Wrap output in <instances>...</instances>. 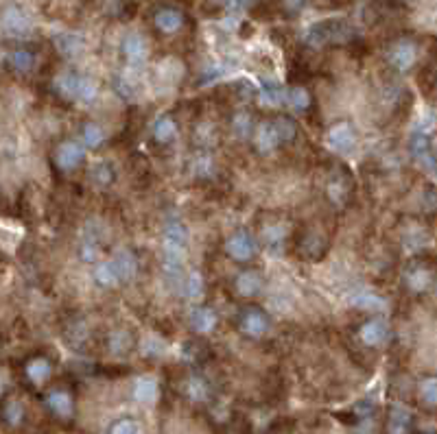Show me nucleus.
Returning <instances> with one entry per match:
<instances>
[{"mask_svg": "<svg viewBox=\"0 0 437 434\" xmlns=\"http://www.w3.org/2000/svg\"><path fill=\"white\" fill-rule=\"evenodd\" d=\"M90 182L96 188H110V186H114V182H116V168H114V164L108 162V160L96 162L90 168Z\"/></svg>", "mask_w": 437, "mask_h": 434, "instance_id": "nucleus-32", "label": "nucleus"}, {"mask_svg": "<svg viewBox=\"0 0 437 434\" xmlns=\"http://www.w3.org/2000/svg\"><path fill=\"white\" fill-rule=\"evenodd\" d=\"M79 134H81V144L90 151H96L106 144V131H103V127L98 122H92V120L84 122Z\"/></svg>", "mask_w": 437, "mask_h": 434, "instance_id": "nucleus-34", "label": "nucleus"}, {"mask_svg": "<svg viewBox=\"0 0 437 434\" xmlns=\"http://www.w3.org/2000/svg\"><path fill=\"white\" fill-rule=\"evenodd\" d=\"M44 406L46 411L50 413V417H55L57 421L62 423H68L74 419V413H76V404H74V395L64 389V387H55L50 389L46 395H44Z\"/></svg>", "mask_w": 437, "mask_h": 434, "instance_id": "nucleus-9", "label": "nucleus"}, {"mask_svg": "<svg viewBox=\"0 0 437 434\" xmlns=\"http://www.w3.org/2000/svg\"><path fill=\"white\" fill-rule=\"evenodd\" d=\"M225 253L234 262L247 264L256 258V253H259V242H256V238L251 236V232H247V229H237V232H232L225 240Z\"/></svg>", "mask_w": 437, "mask_h": 434, "instance_id": "nucleus-8", "label": "nucleus"}, {"mask_svg": "<svg viewBox=\"0 0 437 434\" xmlns=\"http://www.w3.org/2000/svg\"><path fill=\"white\" fill-rule=\"evenodd\" d=\"M79 255H81L84 262H96V260H101V255H103V247L98 245L96 238H90V236H88V238L81 240Z\"/></svg>", "mask_w": 437, "mask_h": 434, "instance_id": "nucleus-44", "label": "nucleus"}, {"mask_svg": "<svg viewBox=\"0 0 437 434\" xmlns=\"http://www.w3.org/2000/svg\"><path fill=\"white\" fill-rule=\"evenodd\" d=\"M203 288H205V282H203V275L199 271H193V273L186 275V279H184V295L188 299H201Z\"/></svg>", "mask_w": 437, "mask_h": 434, "instance_id": "nucleus-41", "label": "nucleus"}, {"mask_svg": "<svg viewBox=\"0 0 437 434\" xmlns=\"http://www.w3.org/2000/svg\"><path fill=\"white\" fill-rule=\"evenodd\" d=\"M64 336H66V341H68L70 347L81 349V347L86 345L88 336H90V329H88L86 321H72L70 325H66Z\"/></svg>", "mask_w": 437, "mask_h": 434, "instance_id": "nucleus-37", "label": "nucleus"}, {"mask_svg": "<svg viewBox=\"0 0 437 434\" xmlns=\"http://www.w3.org/2000/svg\"><path fill=\"white\" fill-rule=\"evenodd\" d=\"M437 387H435V377H424L420 385H418V395H420V401L422 406H426L429 411L435 408V401H437Z\"/></svg>", "mask_w": 437, "mask_h": 434, "instance_id": "nucleus-42", "label": "nucleus"}, {"mask_svg": "<svg viewBox=\"0 0 437 434\" xmlns=\"http://www.w3.org/2000/svg\"><path fill=\"white\" fill-rule=\"evenodd\" d=\"M328 249H330V240L315 227H306L297 236V255L302 260H308V262L324 260Z\"/></svg>", "mask_w": 437, "mask_h": 434, "instance_id": "nucleus-7", "label": "nucleus"}, {"mask_svg": "<svg viewBox=\"0 0 437 434\" xmlns=\"http://www.w3.org/2000/svg\"><path fill=\"white\" fill-rule=\"evenodd\" d=\"M184 24H186V16L182 9H177V7H158L156 11H153V27H156L158 33L162 35H175L184 29Z\"/></svg>", "mask_w": 437, "mask_h": 434, "instance_id": "nucleus-13", "label": "nucleus"}, {"mask_svg": "<svg viewBox=\"0 0 437 434\" xmlns=\"http://www.w3.org/2000/svg\"><path fill=\"white\" fill-rule=\"evenodd\" d=\"M356 303L361 305L363 310H368V305H376V310L382 305V301H380L378 297H374V295H361V297L356 299Z\"/></svg>", "mask_w": 437, "mask_h": 434, "instance_id": "nucleus-48", "label": "nucleus"}, {"mask_svg": "<svg viewBox=\"0 0 437 434\" xmlns=\"http://www.w3.org/2000/svg\"><path fill=\"white\" fill-rule=\"evenodd\" d=\"M158 393H160V389H158V382L153 380V377H140V380H136V385H134V397H136V401H140V404H153L158 399Z\"/></svg>", "mask_w": 437, "mask_h": 434, "instance_id": "nucleus-36", "label": "nucleus"}, {"mask_svg": "<svg viewBox=\"0 0 437 434\" xmlns=\"http://www.w3.org/2000/svg\"><path fill=\"white\" fill-rule=\"evenodd\" d=\"M182 395L193 401V404H205V401H210L212 397V387H210V382L208 377H203L201 373H188L182 382Z\"/></svg>", "mask_w": 437, "mask_h": 434, "instance_id": "nucleus-16", "label": "nucleus"}, {"mask_svg": "<svg viewBox=\"0 0 437 434\" xmlns=\"http://www.w3.org/2000/svg\"><path fill=\"white\" fill-rule=\"evenodd\" d=\"M0 423L9 430H20L27 423V406L22 404V399L9 395L0 401Z\"/></svg>", "mask_w": 437, "mask_h": 434, "instance_id": "nucleus-14", "label": "nucleus"}, {"mask_svg": "<svg viewBox=\"0 0 437 434\" xmlns=\"http://www.w3.org/2000/svg\"><path fill=\"white\" fill-rule=\"evenodd\" d=\"M7 66L16 74H29L35 68V50L29 46H18L7 55Z\"/></svg>", "mask_w": 437, "mask_h": 434, "instance_id": "nucleus-26", "label": "nucleus"}, {"mask_svg": "<svg viewBox=\"0 0 437 434\" xmlns=\"http://www.w3.org/2000/svg\"><path fill=\"white\" fill-rule=\"evenodd\" d=\"M311 0H280V7L285 9L289 16H297Z\"/></svg>", "mask_w": 437, "mask_h": 434, "instance_id": "nucleus-47", "label": "nucleus"}, {"mask_svg": "<svg viewBox=\"0 0 437 434\" xmlns=\"http://www.w3.org/2000/svg\"><path fill=\"white\" fill-rule=\"evenodd\" d=\"M151 138L158 146H169L175 138H177V122L171 114L160 116L156 122H153V129H151Z\"/></svg>", "mask_w": 437, "mask_h": 434, "instance_id": "nucleus-27", "label": "nucleus"}, {"mask_svg": "<svg viewBox=\"0 0 437 434\" xmlns=\"http://www.w3.org/2000/svg\"><path fill=\"white\" fill-rule=\"evenodd\" d=\"M374 413H376L374 401H370V399H361V401H356V404L352 406V417H354L352 421H354V423L368 421V419L374 417Z\"/></svg>", "mask_w": 437, "mask_h": 434, "instance_id": "nucleus-46", "label": "nucleus"}, {"mask_svg": "<svg viewBox=\"0 0 437 434\" xmlns=\"http://www.w3.org/2000/svg\"><path fill=\"white\" fill-rule=\"evenodd\" d=\"M229 129H232V134L239 138V140H251V134L256 129V120L251 116V112L247 110H239L232 120H229Z\"/></svg>", "mask_w": 437, "mask_h": 434, "instance_id": "nucleus-33", "label": "nucleus"}, {"mask_svg": "<svg viewBox=\"0 0 437 434\" xmlns=\"http://www.w3.org/2000/svg\"><path fill=\"white\" fill-rule=\"evenodd\" d=\"M263 288H265V279H263L261 271H256V269H243L234 277V293L243 299L259 297L263 293Z\"/></svg>", "mask_w": 437, "mask_h": 434, "instance_id": "nucleus-17", "label": "nucleus"}, {"mask_svg": "<svg viewBox=\"0 0 437 434\" xmlns=\"http://www.w3.org/2000/svg\"><path fill=\"white\" fill-rule=\"evenodd\" d=\"M86 162V146L76 140H62L53 148V164L59 172H72Z\"/></svg>", "mask_w": 437, "mask_h": 434, "instance_id": "nucleus-10", "label": "nucleus"}, {"mask_svg": "<svg viewBox=\"0 0 437 434\" xmlns=\"http://www.w3.org/2000/svg\"><path fill=\"white\" fill-rule=\"evenodd\" d=\"M435 142H433V136H429L426 131H416L409 140V151L411 156H414L422 166H426V170L433 172L435 168Z\"/></svg>", "mask_w": 437, "mask_h": 434, "instance_id": "nucleus-18", "label": "nucleus"}, {"mask_svg": "<svg viewBox=\"0 0 437 434\" xmlns=\"http://www.w3.org/2000/svg\"><path fill=\"white\" fill-rule=\"evenodd\" d=\"M261 3V0H234V7H256V5H259Z\"/></svg>", "mask_w": 437, "mask_h": 434, "instance_id": "nucleus-49", "label": "nucleus"}, {"mask_svg": "<svg viewBox=\"0 0 437 434\" xmlns=\"http://www.w3.org/2000/svg\"><path fill=\"white\" fill-rule=\"evenodd\" d=\"M358 339H361V343L370 349H378L382 347L385 343H387L390 339V325L387 321L382 319H368L361 327H358Z\"/></svg>", "mask_w": 437, "mask_h": 434, "instance_id": "nucleus-15", "label": "nucleus"}, {"mask_svg": "<svg viewBox=\"0 0 437 434\" xmlns=\"http://www.w3.org/2000/svg\"><path fill=\"white\" fill-rule=\"evenodd\" d=\"M237 327L239 332L245 336V339H251V341H261L269 334L271 329V319L265 310L256 308V305H249V308H243L239 312V319H237Z\"/></svg>", "mask_w": 437, "mask_h": 434, "instance_id": "nucleus-6", "label": "nucleus"}, {"mask_svg": "<svg viewBox=\"0 0 437 434\" xmlns=\"http://www.w3.org/2000/svg\"><path fill=\"white\" fill-rule=\"evenodd\" d=\"M3 29L9 33V35H27L29 29H31V22L27 18V13H24L22 9L18 7H9L5 13H3Z\"/></svg>", "mask_w": 437, "mask_h": 434, "instance_id": "nucleus-28", "label": "nucleus"}, {"mask_svg": "<svg viewBox=\"0 0 437 434\" xmlns=\"http://www.w3.org/2000/svg\"><path fill=\"white\" fill-rule=\"evenodd\" d=\"M326 142L332 151L337 153H350L356 146V129L350 120H337L328 127Z\"/></svg>", "mask_w": 437, "mask_h": 434, "instance_id": "nucleus-11", "label": "nucleus"}, {"mask_svg": "<svg viewBox=\"0 0 437 434\" xmlns=\"http://www.w3.org/2000/svg\"><path fill=\"white\" fill-rule=\"evenodd\" d=\"M188 323L195 334H210L219 323V315L215 308H210V305H197L188 317Z\"/></svg>", "mask_w": 437, "mask_h": 434, "instance_id": "nucleus-23", "label": "nucleus"}, {"mask_svg": "<svg viewBox=\"0 0 437 434\" xmlns=\"http://www.w3.org/2000/svg\"><path fill=\"white\" fill-rule=\"evenodd\" d=\"M418 57H420V46L411 37H398L387 46V50H385V61H387V66L394 72H400V74L414 68L418 64Z\"/></svg>", "mask_w": 437, "mask_h": 434, "instance_id": "nucleus-3", "label": "nucleus"}, {"mask_svg": "<svg viewBox=\"0 0 437 434\" xmlns=\"http://www.w3.org/2000/svg\"><path fill=\"white\" fill-rule=\"evenodd\" d=\"M108 434H140V423L134 417H120L112 421Z\"/></svg>", "mask_w": 437, "mask_h": 434, "instance_id": "nucleus-45", "label": "nucleus"}, {"mask_svg": "<svg viewBox=\"0 0 437 434\" xmlns=\"http://www.w3.org/2000/svg\"><path fill=\"white\" fill-rule=\"evenodd\" d=\"M92 279H94V284H96L98 288H103V291H114V288L123 286V284H120V277H118V273H116V269H114V264H112V260L101 262V264L94 269Z\"/></svg>", "mask_w": 437, "mask_h": 434, "instance_id": "nucleus-30", "label": "nucleus"}, {"mask_svg": "<svg viewBox=\"0 0 437 434\" xmlns=\"http://www.w3.org/2000/svg\"><path fill=\"white\" fill-rule=\"evenodd\" d=\"M53 44L57 48V53L66 59H74V57H79L84 53V48H86V42L79 33H57L53 37Z\"/></svg>", "mask_w": 437, "mask_h": 434, "instance_id": "nucleus-24", "label": "nucleus"}, {"mask_svg": "<svg viewBox=\"0 0 437 434\" xmlns=\"http://www.w3.org/2000/svg\"><path fill=\"white\" fill-rule=\"evenodd\" d=\"M22 371H24V380H27L33 389H42V387L48 385L50 377H53L55 367H53V360H50L48 356L38 353V356H31V358L24 363Z\"/></svg>", "mask_w": 437, "mask_h": 434, "instance_id": "nucleus-12", "label": "nucleus"}, {"mask_svg": "<svg viewBox=\"0 0 437 434\" xmlns=\"http://www.w3.org/2000/svg\"><path fill=\"white\" fill-rule=\"evenodd\" d=\"M120 53H123L127 64L140 66L149 57V44L140 33H127L123 37V44H120Z\"/></svg>", "mask_w": 437, "mask_h": 434, "instance_id": "nucleus-21", "label": "nucleus"}, {"mask_svg": "<svg viewBox=\"0 0 437 434\" xmlns=\"http://www.w3.org/2000/svg\"><path fill=\"white\" fill-rule=\"evenodd\" d=\"M261 100L267 107H278L285 103V90H282L280 83L276 81H265L261 88Z\"/></svg>", "mask_w": 437, "mask_h": 434, "instance_id": "nucleus-39", "label": "nucleus"}, {"mask_svg": "<svg viewBox=\"0 0 437 434\" xmlns=\"http://www.w3.org/2000/svg\"><path fill=\"white\" fill-rule=\"evenodd\" d=\"M326 199L330 201L332 208H346L350 199H352V192H354V180H352V172L346 168V166H337L332 168L328 180H326Z\"/></svg>", "mask_w": 437, "mask_h": 434, "instance_id": "nucleus-4", "label": "nucleus"}, {"mask_svg": "<svg viewBox=\"0 0 437 434\" xmlns=\"http://www.w3.org/2000/svg\"><path fill=\"white\" fill-rule=\"evenodd\" d=\"M414 415L404 406H392L385 419V434H414Z\"/></svg>", "mask_w": 437, "mask_h": 434, "instance_id": "nucleus-20", "label": "nucleus"}, {"mask_svg": "<svg viewBox=\"0 0 437 434\" xmlns=\"http://www.w3.org/2000/svg\"><path fill=\"white\" fill-rule=\"evenodd\" d=\"M184 358L191 363V365H197L201 360L208 358V345L203 341H188L184 345Z\"/></svg>", "mask_w": 437, "mask_h": 434, "instance_id": "nucleus-43", "label": "nucleus"}, {"mask_svg": "<svg viewBox=\"0 0 437 434\" xmlns=\"http://www.w3.org/2000/svg\"><path fill=\"white\" fill-rule=\"evenodd\" d=\"M273 127L278 131L280 144H291L297 138V122L291 116H278L273 118Z\"/></svg>", "mask_w": 437, "mask_h": 434, "instance_id": "nucleus-38", "label": "nucleus"}, {"mask_svg": "<svg viewBox=\"0 0 437 434\" xmlns=\"http://www.w3.org/2000/svg\"><path fill=\"white\" fill-rule=\"evenodd\" d=\"M287 238H289V227H287V223L276 221V223H267V225L263 227V242H265V247L271 249V251H280Z\"/></svg>", "mask_w": 437, "mask_h": 434, "instance_id": "nucleus-31", "label": "nucleus"}, {"mask_svg": "<svg viewBox=\"0 0 437 434\" xmlns=\"http://www.w3.org/2000/svg\"><path fill=\"white\" fill-rule=\"evenodd\" d=\"M188 255V229L182 223H169L162 238V262L169 273H182Z\"/></svg>", "mask_w": 437, "mask_h": 434, "instance_id": "nucleus-2", "label": "nucleus"}, {"mask_svg": "<svg viewBox=\"0 0 437 434\" xmlns=\"http://www.w3.org/2000/svg\"><path fill=\"white\" fill-rule=\"evenodd\" d=\"M205 151L208 148H199V153L193 160V175L199 177V180H208V177H212V172H215V162Z\"/></svg>", "mask_w": 437, "mask_h": 434, "instance_id": "nucleus-40", "label": "nucleus"}, {"mask_svg": "<svg viewBox=\"0 0 437 434\" xmlns=\"http://www.w3.org/2000/svg\"><path fill=\"white\" fill-rule=\"evenodd\" d=\"M81 81H84V74L74 72V70H64L53 79V90L66 100H76L79 98Z\"/></svg>", "mask_w": 437, "mask_h": 434, "instance_id": "nucleus-22", "label": "nucleus"}, {"mask_svg": "<svg viewBox=\"0 0 437 434\" xmlns=\"http://www.w3.org/2000/svg\"><path fill=\"white\" fill-rule=\"evenodd\" d=\"M136 347V339L130 329H125V327H118L114 332H110L108 334V349L112 356H127L132 349Z\"/></svg>", "mask_w": 437, "mask_h": 434, "instance_id": "nucleus-29", "label": "nucleus"}, {"mask_svg": "<svg viewBox=\"0 0 437 434\" xmlns=\"http://www.w3.org/2000/svg\"><path fill=\"white\" fill-rule=\"evenodd\" d=\"M285 100L291 105V110L304 114V112L311 110V105H313V94L308 92L306 86H293V88L285 94Z\"/></svg>", "mask_w": 437, "mask_h": 434, "instance_id": "nucleus-35", "label": "nucleus"}, {"mask_svg": "<svg viewBox=\"0 0 437 434\" xmlns=\"http://www.w3.org/2000/svg\"><path fill=\"white\" fill-rule=\"evenodd\" d=\"M112 264H114V269H116V273L120 277V284L134 282L136 275H138V269H140L138 258L132 251H118L112 258Z\"/></svg>", "mask_w": 437, "mask_h": 434, "instance_id": "nucleus-25", "label": "nucleus"}, {"mask_svg": "<svg viewBox=\"0 0 437 434\" xmlns=\"http://www.w3.org/2000/svg\"><path fill=\"white\" fill-rule=\"evenodd\" d=\"M251 140H254V146H256V151L261 153V156H271L276 148L282 146L280 138H278V131L273 127V120H265V122L256 124Z\"/></svg>", "mask_w": 437, "mask_h": 434, "instance_id": "nucleus-19", "label": "nucleus"}, {"mask_svg": "<svg viewBox=\"0 0 437 434\" xmlns=\"http://www.w3.org/2000/svg\"><path fill=\"white\" fill-rule=\"evenodd\" d=\"M402 286L411 295H426L433 288V262L431 260H414L402 273Z\"/></svg>", "mask_w": 437, "mask_h": 434, "instance_id": "nucleus-5", "label": "nucleus"}, {"mask_svg": "<svg viewBox=\"0 0 437 434\" xmlns=\"http://www.w3.org/2000/svg\"><path fill=\"white\" fill-rule=\"evenodd\" d=\"M356 33L354 27L344 18H328L322 22H315L308 27L304 42L311 48H324V46H346L354 42Z\"/></svg>", "mask_w": 437, "mask_h": 434, "instance_id": "nucleus-1", "label": "nucleus"}]
</instances>
